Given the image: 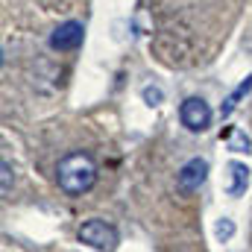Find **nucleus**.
Instances as JSON below:
<instances>
[{"label": "nucleus", "mask_w": 252, "mask_h": 252, "mask_svg": "<svg viewBox=\"0 0 252 252\" xmlns=\"http://www.w3.org/2000/svg\"><path fill=\"white\" fill-rule=\"evenodd\" d=\"M56 179H59V188L70 196H79V193H88L97 182V164L88 153H67L59 167H56Z\"/></svg>", "instance_id": "1"}, {"label": "nucleus", "mask_w": 252, "mask_h": 252, "mask_svg": "<svg viewBox=\"0 0 252 252\" xmlns=\"http://www.w3.org/2000/svg\"><path fill=\"white\" fill-rule=\"evenodd\" d=\"M79 241L94 247V250H115L118 247V232L106 220H88L79 226Z\"/></svg>", "instance_id": "2"}, {"label": "nucleus", "mask_w": 252, "mask_h": 252, "mask_svg": "<svg viewBox=\"0 0 252 252\" xmlns=\"http://www.w3.org/2000/svg\"><path fill=\"white\" fill-rule=\"evenodd\" d=\"M179 118H182V126L185 129L202 132V129H208V124H211V109H208V103L202 97H188L182 103V109H179Z\"/></svg>", "instance_id": "3"}, {"label": "nucleus", "mask_w": 252, "mask_h": 252, "mask_svg": "<svg viewBox=\"0 0 252 252\" xmlns=\"http://www.w3.org/2000/svg\"><path fill=\"white\" fill-rule=\"evenodd\" d=\"M82 38H85V27H82L79 21H64V24H59V27L53 30L50 47L59 50V53H70V50H76V47L82 44Z\"/></svg>", "instance_id": "4"}, {"label": "nucleus", "mask_w": 252, "mask_h": 252, "mask_svg": "<svg viewBox=\"0 0 252 252\" xmlns=\"http://www.w3.org/2000/svg\"><path fill=\"white\" fill-rule=\"evenodd\" d=\"M205 176H208V161L205 158H190L188 164L179 170V190H185V193H190V190H196L202 182H205Z\"/></svg>", "instance_id": "5"}, {"label": "nucleus", "mask_w": 252, "mask_h": 252, "mask_svg": "<svg viewBox=\"0 0 252 252\" xmlns=\"http://www.w3.org/2000/svg\"><path fill=\"white\" fill-rule=\"evenodd\" d=\"M250 185V167L244 161H229L226 164V193L229 196H241Z\"/></svg>", "instance_id": "6"}, {"label": "nucleus", "mask_w": 252, "mask_h": 252, "mask_svg": "<svg viewBox=\"0 0 252 252\" xmlns=\"http://www.w3.org/2000/svg\"><path fill=\"white\" fill-rule=\"evenodd\" d=\"M250 91H252V76H247V79H244V82H241V85H238V88H235L229 97H226V103L220 106V118H229V115L238 109V103H241V100H244Z\"/></svg>", "instance_id": "7"}, {"label": "nucleus", "mask_w": 252, "mask_h": 252, "mask_svg": "<svg viewBox=\"0 0 252 252\" xmlns=\"http://www.w3.org/2000/svg\"><path fill=\"white\" fill-rule=\"evenodd\" d=\"M214 235H217V241H229V238L235 235V223H232L229 217H220L217 226H214Z\"/></svg>", "instance_id": "8"}, {"label": "nucleus", "mask_w": 252, "mask_h": 252, "mask_svg": "<svg viewBox=\"0 0 252 252\" xmlns=\"http://www.w3.org/2000/svg\"><path fill=\"white\" fill-rule=\"evenodd\" d=\"M229 147H232L235 153H247V150H250V138H247L241 129H235V132H232V144H229Z\"/></svg>", "instance_id": "9"}, {"label": "nucleus", "mask_w": 252, "mask_h": 252, "mask_svg": "<svg viewBox=\"0 0 252 252\" xmlns=\"http://www.w3.org/2000/svg\"><path fill=\"white\" fill-rule=\"evenodd\" d=\"M161 100H164V91H161V88H156V85H147V88H144V103L158 106Z\"/></svg>", "instance_id": "10"}, {"label": "nucleus", "mask_w": 252, "mask_h": 252, "mask_svg": "<svg viewBox=\"0 0 252 252\" xmlns=\"http://www.w3.org/2000/svg\"><path fill=\"white\" fill-rule=\"evenodd\" d=\"M3 193H9V164H3Z\"/></svg>", "instance_id": "11"}]
</instances>
